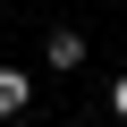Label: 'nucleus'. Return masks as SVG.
<instances>
[{
	"label": "nucleus",
	"instance_id": "3",
	"mask_svg": "<svg viewBox=\"0 0 127 127\" xmlns=\"http://www.w3.org/2000/svg\"><path fill=\"white\" fill-rule=\"evenodd\" d=\"M110 119H127V68L110 76Z\"/></svg>",
	"mask_w": 127,
	"mask_h": 127
},
{
	"label": "nucleus",
	"instance_id": "1",
	"mask_svg": "<svg viewBox=\"0 0 127 127\" xmlns=\"http://www.w3.org/2000/svg\"><path fill=\"white\" fill-rule=\"evenodd\" d=\"M42 68H51V76H76V68H85V34H76V26H51V34H42Z\"/></svg>",
	"mask_w": 127,
	"mask_h": 127
},
{
	"label": "nucleus",
	"instance_id": "2",
	"mask_svg": "<svg viewBox=\"0 0 127 127\" xmlns=\"http://www.w3.org/2000/svg\"><path fill=\"white\" fill-rule=\"evenodd\" d=\"M26 102H34V76L26 68H0V119H17Z\"/></svg>",
	"mask_w": 127,
	"mask_h": 127
}]
</instances>
